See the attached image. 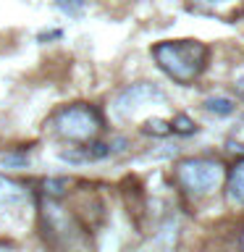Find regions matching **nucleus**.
<instances>
[{
    "mask_svg": "<svg viewBox=\"0 0 244 252\" xmlns=\"http://www.w3.org/2000/svg\"><path fill=\"white\" fill-rule=\"evenodd\" d=\"M0 252H8V250H5V247H0Z\"/></svg>",
    "mask_w": 244,
    "mask_h": 252,
    "instance_id": "4468645a",
    "label": "nucleus"
},
{
    "mask_svg": "<svg viewBox=\"0 0 244 252\" xmlns=\"http://www.w3.org/2000/svg\"><path fill=\"white\" fill-rule=\"evenodd\" d=\"M242 250H244V234H242Z\"/></svg>",
    "mask_w": 244,
    "mask_h": 252,
    "instance_id": "ddd939ff",
    "label": "nucleus"
},
{
    "mask_svg": "<svg viewBox=\"0 0 244 252\" xmlns=\"http://www.w3.org/2000/svg\"><path fill=\"white\" fill-rule=\"evenodd\" d=\"M87 3H90V0H55V5L66 13H79Z\"/></svg>",
    "mask_w": 244,
    "mask_h": 252,
    "instance_id": "1a4fd4ad",
    "label": "nucleus"
},
{
    "mask_svg": "<svg viewBox=\"0 0 244 252\" xmlns=\"http://www.w3.org/2000/svg\"><path fill=\"white\" fill-rule=\"evenodd\" d=\"M194 5H202V8H215V5H223L228 0H192Z\"/></svg>",
    "mask_w": 244,
    "mask_h": 252,
    "instance_id": "9b49d317",
    "label": "nucleus"
},
{
    "mask_svg": "<svg viewBox=\"0 0 244 252\" xmlns=\"http://www.w3.org/2000/svg\"><path fill=\"white\" fill-rule=\"evenodd\" d=\"M55 131L68 142H92L94 134L102 129V118L92 105L76 102V105H66L55 113Z\"/></svg>",
    "mask_w": 244,
    "mask_h": 252,
    "instance_id": "20e7f679",
    "label": "nucleus"
},
{
    "mask_svg": "<svg viewBox=\"0 0 244 252\" xmlns=\"http://www.w3.org/2000/svg\"><path fill=\"white\" fill-rule=\"evenodd\" d=\"M236 90H239V94L244 97V76H242V79H236Z\"/></svg>",
    "mask_w": 244,
    "mask_h": 252,
    "instance_id": "f8f14e48",
    "label": "nucleus"
},
{
    "mask_svg": "<svg viewBox=\"0 0 244 252\" xmlns=\"http://www.w3.org/2000/svg\"><path fill=\"white\" fill-rule=\"evenodd\" d=\"M27 197H29V192L19 184V181L0 176V205H5V208H16V205L27 202Z\"/></svg>",
    "mask_w": 244,
    "mask_h": 252,
    "instance_id": "423d86ee",
    "label": "nucleus"
},
{
    "mask_svg": "<svg viewBox=\"0 0 244 252\" xmlns=\"http://www.w3.org/2000/svg\"><path fill=\"white\" fill-rule=\"evenodd\" d=\"M205 105H208V110H213V113H220V116H226V113H231V110H234V102L226 100V97H210Z\"/></svg>",
    "mask_w": 244,
    "mask_h": 252,
    "instance_id": "6e6552de",
    "label": "nucleus"
},
{
    "mask_svg": "<svg viewBox=\"0 0 244 252\" xmlns=\"http://www.w3.org/2000/svg\"><path fill=\"white\" fill-rule=\"evenodd\" d=\"M42 228H45L47 244L55 247L58 252L74 250L79 239L84 236V226L76 220V216L68 213L66 208H61L53 197L42 205Z\"/></svg>",
    "mask_w": 244,
    "mask_h": 252,
    "instance_id": "f03ea898",
    "label": "nucleus"
},
{
    "mask_svg": "<svg viewBox=\"0 0 244 252\" xmlns=\"http://www.w3.org/2000/svg\"><path fill=\"white\" fill-rule=\"evenodd\" d=\"M197 129V126L189 121L186 116H179V118H173V124H171V131H181V134H192Z\"/></svg>",
    "mask_w": 244,
    "mask_h": 252,
    "instance_id": "9d476101",
    "label": "nucleus"
},
{
    "mask_svg": "<svg viewBox=\"0 0 244 252\" xmlns=\"http://www.w3.org/2000/svg\"><path fill=\"white\" fill-rule=\"evenodd\" d=\"M152 97L163 100V92L157 90V87H152V84H131L129 90L121 92L116 108L121 110V113H126V110H137V108H142V102H147Z\"/></svg>",
    "mask_w": 244,
    "mask_h": 252,
    "instance_id": "39448f33",
    "label": "nucleus"
},
{
    "mask_svg": "<svg viewBox=\"0 0 244 252\" xmlns=\"http://www.w3.org/2000/svg\"><path fill=\"white\" fill-rule=\"evenodd\" d=\"M176 181L186 194L205 197L215 192L223 181V165L213 158H189V160L176 165Z\"/></svg>",
    "mask_w": 244,
    "mask_h": 252,
    "instance_id": "7ed1b4c3",
    "label": "nucleus"
},
{
    "mask_svg": "<svg viewBox=\"0 0 244 252\" xmlns=\"http://www.w3.org/2000/svg\"><path fill=\"white\" fill-rule=\"evenodd\" d=\"M152 58L179 84H192L208 66V45L200 39H168L152 47Z\"/></svg>",
    "mask_w": 244,
    "mask_h": 252,
    "instance_id": "f257e3e1",
    "label": "nucleus"
},
{
    "mask_svg": "<svg viewBox=\"0 0 244 252\" xmlns=\"http://www.w3.org/2000/svg\"><path fill=\"white\" fill-rule=\"evenodd\" d=\"M228 194L234 202L244 205V160H239L228 173Z\"/></svg>",
    "mask_w": 244,
    "mask_h": 252,
    "instance_id": "0eeeda50",
    "label": "nucleus"
}]
</instances>
